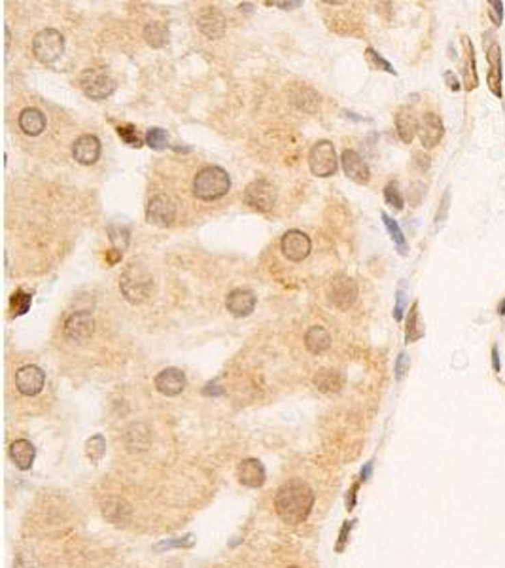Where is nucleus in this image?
<instances>
[{
    "label": "nucleus",
    "mask_w": 505,
    "mask_h": 568,
    "mask_svg": "<svg viewBox=\"0 0 505 568\" xmlns=\"http://www.w3.org/2000/svg\"><path fill=\"white\" fill-rule=\"evenodd\" d=\"M462 46H464V89L473 91L479 86V76H477V59H475V47L469 36H462Z\"/></svg>",
    "instance_id": "23"
},
{
    "label": "nucleus",
    "mask_w": 505,
    "mask_h": 568,
    "mask_svg": "<svg viewBox=\"0 0 505 568\" xmlns=\"http://www.w3.org/2000/svg\"><path fill=\"white\" fill-rule=\"evenodd\" d=\"M64 51L63 34L56 29H42L32 40V54L42 64L56 63Z\"/></svg>",
    "instance_id": "4"
},
{
    "label": "nucleus",
    "mask_w": 505,
    "mask_h": 568,
    "mask_svg": "<svg viewBox=\"0 0 505 568\" xmlns=\"http://www.w3.org/2000/svg\"><path fill=\"white\" fill-rule=\"evenodd\" d=\"M305 347L312 355H322L332 347V335L324 326H310L305 333Z\"/></svg>",
    "instance_id": "24"
},
{
    "label": "nucleus",
    "mask_w": 505,
    "mask_h": 568,
    "mask_svg": "<svg viewBox=\"0 0 505 568\" xmlns=\"http://www.w3.org/2000/svg\"><path fill=\"white\" fill-rule=\"evenodd\" d=\"M197 23L201 32L208 36L210 40L221 38L225 32V17L221 16V12L214 6H206L197 17Z\"/></svg>",
    "instance_id": "18"
},
{
    "label": "nucleus",
    "mask_w": 505,
    "mask_h": 568,
    "mask_svg": "<svg viewBox=\"0 0 505 568\" xmlns=\"http://www.w3.org/2000/svg\"><path fill=\"white\" fill-rule=\"evenodd\" d=\"M350 527H352L350 523L343 527V532H341V542L337 544V552H343V547H345V542H347V530H350Z\"/></svg>",
    "instance_id": "48"
},
{
    "label": "nucleus",
    "mask_w": 505,
    "mask_h": 568,
    "mask_svg": "<svg viewBox=\"0 0 505 568\" xmlns=\"http://www.w3.org/2000/svg\"><path fill=\"white\" fill-rule=\"evenodd\" d=\"M380 218H382V222H384V226H386L388 233H390L392 241H394L397 252L402 254V256H405V254H407V241H405V235H403L402 228H399V226H397V222H395L392 216H388L386 213L380 214Z\"/></svg>",
    "instance_id": "31"
},
{
    "label": "nucleus",
    "mask_w": 505,
    "mask_h": 568,
    "mask_svg": "<svg viewBox=\"0 0 505 568\" xmlns=\"http://www.w3.org/2000/svg\"><path fill=\"white\" fill-rule=\"evenodd\" d=\"M265 4H267V6H278V8H282V10H293V8H299V6H301V4H303V2H301V0H295V2H280V0H267Z\"/></svg>",
    "instance_id": "44"
},
{
    "label": "nucleus",
    "mask_w": 505,
    "mask_h": 568,
    "mask_svg": "<svg viewBox=\"0 0 505 568\" xmlns=\"http://www.w3.org/2000/svg\"><path fill=\"white\" fill-rule=\"evenodd\" d=\"M365 54H367V59H369V63H371L373 69H377V71H384V72H388V74H395L394 67L388 63L384 57H380L379 54L373 49V47H367V51H365Z\"/></svg>",
    "instance_id": "38"
},
{
    "label": "nucleus",
    "mask_w": 505,
    "mask_h": 568,
    "mask_svg": "<svg viewBox=\"0 0 505 568\" xmlns=\"http://www.w3.org/2000/svg\"><path fill=\"white\" fill-rule=\"evenodd\" d=\"M489 17L494 27H502L504 23V2L502 0H490L489 2Z\"/></svg>",
    "instance_id": "40"
},
{
    "label": "nucleus",
    "mask_w": 505,
    "mask_h": 568,
    "mask_svg": "<svg viewBox=\"0 0 505 568\" xmlns=\"http://www.w3.org/2000/svg\"><path fill=\"white\" fill-rule=\"evenodd\" d=\"M415 158H417V163H419L420 171H428V169H430V158H428V156H424V154H417Z\"/></svg>",
    "instance_id": "46"
},
{
    "label": "nucleus",
    "mask_w": 505,
    "mask_h": 568,
    "mask_svg": "<svg viewBox=\"0 0 505 568\" xmlns=\"http://www.w3.org/2000/svg\"><path fill=\"white\" fill-rule=\"evenodd\" d=\"M245 203L258 213H269L277 203V189L265 178L250 182L245 189Z\"/></svg>",
    "instance_id": "8"
},
{
    "label": "nucleus",
    "mask_w": 505,
    "mask_h": 568,
    "mask_svg": "<svg viewBox=\"0 0 505 568\" xmlns=\"http://www.w3.org/2000/svg\"><path fill=\"white\" fill-rule=\"evenodd\" d=\"M443 78H445V82H447V86H449L450 91H454V93H456V91H460V89H462V86H460V82H458L456 74H454V72L447 71L445 74H443Z\"/></svg>",
    "instance_id": "43"
},
{
    "label": "nucleus",
    "mask_w": 505,
    "mask_h": 568,
    "mask_svg": "<svg viewBox=\"0 0 505 568\" xmlns=\"http://www.w3.org/2000/svg\"><path fill=\"white\" fill-rule=\"evenodd\" d=\"M384 201L386 205H390L394 211H403V205H405V199L402 196V189H399V184L397 180H390L384 188Z\"/></svg>",
    "instance_id": "34"
},
{
    "label": "nucleus",
    "mask_w": 505,
    "mask_h": 568,
    "mask_svg": "<svg viewBox=\"0 0 505 568\" xmlns=\"http://www.w3.org/2000/svg\"><path fill=\"white\" fill-rule=\"evenodd\" d=\"M129 451H146L151 443V432L146 425H133L125 434Z\"/></svg>",
    "instance_id": "27"
},
{
    "label": "nucleus",
    "mask_w": 505,
    "mask_h": 568,
    "mask_svg": "<svg viewBox=\"0 0 505 568\" xmlns=\"http://www.w3.org/2000/svg\"><path fill=\"white\" fill-rule=\"evenodd\" d=\"M153 383L163 396H178L186 388V375L178 368H167L159 373Z\"/></svg>",
    "instance_id": "19"
},
{
    "label": "nucleus",
    "mask_w": 505,
    "mask_h": 568,
    "mask_svg": "<svg viewBox=\"0 0 505 568\" xmlns=\"http://www.w3.org/2000/svg\"><path fill=\"white\" fill-rule=\"evenodd\" d=\"M121 254L123 252H119V250H116V248H112L110 252H106V260H108L110 265H116V263L121 260Z\"/></svg>",
    "instance_id": "45"
},
{
    "label": "nucleus",
    "mask_w": 505,
    "mask_h": 568,
    "mask_svg": "<svg viewBox=\"0 0 505 568\" xmlns=\"http://www.w3.org/2000/svg\"><path fill=\"white\" fill-rule=\"evenodd\" d=\"M337 154L335 146L330 141H318L308 152V167L310 173L320 178H328L337 171Z\"/></svg>",
    "instance_id": "7"
},
{
    "label": "nucleus",
    "mask_w": 505,
    "mask_h": 568,
    "mask_svg": "<svg viewBox=\"0 0 505 568\" xmlns=\"http://www.w3.org/2000/svg\"><path fill=\"white\" fill-rule=\"evenodd\" d=\"M108 239H110L112 246L123 252L129 245V229L123 228V226H108Z\"/></svg>",
    "instance_id": "35"
},
{
    "label": "nucleus",
    "mask_w": 505,
    "mask_h": 568,
    "mask_svg": "<svg viewBox=\"0 0 505 568\" xmlns=\"http://www.w3.org/2000/svg\"><path fill=\"white\" fill-rule=\"evenodd\" d=\"M288 568H299V567H288Z\"/></svg>",
    "instance_id": "51"
},
{
    "label": "nucleus",
    "mask_w": 505,
    "mask_h": 568,
    "mask_svg": "<svg viewBox=\"0 0 505 568\" xmlns=\"http://www.w3.org/2000/svg\"><path fill=\"white\" fill-rule=\"evenodd\" d=\"M19 129L29 137H38L46 129V116L38 108H25L19 114Z\"/></svg>",
    "instance_id": "26"
},
{
    "label": "nucleus",
    "mask_w": 505,
    "mask_h": 568,
    "mask_svg": "<svg viewBox=\"0 0 505 568\" xmlns=\"http://www.w3.org/2000/svg\"><path fill=\"white\" fill-rule=\"evenodd\" d=\"M492 368L494 371H500V353H497V345H492Z\"/></svg>",
    "instance_id": "47"
},
{
    "label": "nucleus",
    "mask_w": 505,
    "mask_h": 568,
    "mask_svg": "<svg viewBox=\"0 0 505 568\" xmlns=\"http://www.w3.org/2000/svg\"><path fill=\"white\" fill-rule=\"evenodd\" d=\"M93 331H95V320L87 311L72 313L64 322V335L76 343H84L89 340L93 335Z\"/></svg>",
    "instance_id": "12"
},
{
    "label": "nucleus",
    "mask_w": 505,
    "mask_h": 568,
    "mask_svg": "<svg viewBox=\"0 0 505 568\" xmlns=\"http://www.w3.org/2000/svg\"><path fill=\"white\" fill-rule=\"evenodd\" d=\"M79 87L89 99L104 101L116 91V82L110 76V72L104 71V69H87L79 76Z\"/></svg>",
    "instance_id": "5"
},
{
    "label": "nucleus",
    "mask_w": 505,
    "mask_h": 568,
    "mask_svg": "<svg viewBox=\"0 0 505 568\" xmlns=\"http://www.w3.org/2000/svg\"><path fill=\"white\" fill-rule=\"evenodd\" d=\"M419 126L420 121L409 106H402L399 110L395 112V131L405 144H410L412 139L419 134Z\"/></svg>",
    "instance_id": "21"
},
{
    "label": "nucleus",
    "mask_w": 505,
    "mask_h": 568,
    "mask_svg": "<svg viewBox=\"0 0 505 568\" xmlns=\"http://www.w3.org/2000/svg\"><path fill=\"white\" fill-rule=\"evenodd\" d=\"M449 206H450V191L447 189V191H445V196H443V199H441V206H439V211H437V216H435V222H437V224H441V222L447 218Z\"/></svg>",
    "instance_id": "42"
},
{
    "label": "nucleus",
    "mask_w": 505,
    "mask_h": 568,
    "mask_svg": "<svg viewBox=\"0 0 505 568\" xmlns=\"http://www.w3.org/2000/svg\"><path fill=\"white\" fill-rule=\"evenodd\" d=\"M497 315L505 316V298L500 301V305H497Z\"/></svg>",
    "instance_id": "49"
},
{
    "label": "nucleus",
    "mask_w": 505,
    "mask_h": 568,
    "mask_svg": "<svg viewBox=\"0 0 505 568\" xmlns=\"http://www.w3.org/2000/svg\"><path fill=\"white\" fill-rule=\"evenodd\" d=\"M443 134H445L443 119L435 112H426L422 116V119H420L419 126V139L422 142V146L426 150H432V148H435L441 142Z\"/></svg>",
    "instance_id": "14"
},
{
    "label": "nucleus",
    "mask_w": 505,
    "mask_h": 568,
    "mask_svg": "<svg viewBox=\"0 0 505 568\" xmlns=\"http://www.w3.org/2000/svg\"><path fill=\"white\" fill-rule=\"evenodd\" d=\"M371 473V464H367V468L362 472V480H367V475Z\"/></svg>",
    "instance_id": "50"
},
{
    "label": "nucleus",
    "mask_w": 505,
    "mask_h": 568,
    "mask_svg": "<svg viewBox=\"0 0 505 568\" xmlns=\"http://www.w3.org/2000/svg\"><path fill=\"white\" fill-rule=\"evenodd\" d=\"M143 36L148 46L163 47L167 44V40H169V29L163 23L153 21V23H148L144 27Z\"/></svg>",
    "instance_id": "30"
},
{
    "label": "nucleus",
    "mask_w": 505,
    "mask_h": 568,
    "mask_svg": "<svg viewBox=\"0 0 505 568\" xmlns=\"http://www.w3.org/2000/svg\"><path fill=\"white\" fill-rule=\"evenodd\" d=\"M10 457L19 470H29L36 457V449L29 440H16L10 445Z\"/></svg>",
    "instance_id": "25"
},
{
    "label": "nucleus",
    "mask_w": 505,
    "mask_h": 568,
    "mask_svg": "<svg viewBox=\"0 0 505 568\" xmlns=\"http://www.w3.org/2000/svg\"><path fill=\"white\" fill-rule=\"evenodd\" d=\"M341 165H343L345 174H347L350 180H354L356 184H367L369 178H371L369 165L365 163V159H363L356 150L343 152V156H341Z\"/></svg>",
    "instance_id": "15"
},
{
    "label": "nucleus",
    "mask_w": 505,
    "mask_h": 568,
    "mask_svg": "<svg viewBox=\"0 0 505 568\" xmlns=\"http://www.w3.org/2000/svg\"><path fill=\"white\" fill-rule=\"evenodd\" d=\"M104 453H106V442H104V438L101 434L93 436V438H89L86 442V455L87 458L93 462V464H97L101 458L104 457Z\"/></svg>",
    "instance_id": "33"
},
{
    "label": "nucleus",
    "mask_w": 505,
    "mask_h": 568,
    "mask_svg": "<svg viewBox=\"0 0 505 568\" xmlns=\"http://www.w3.org/2000/svg\"><path fill=\"white\" fill-rule=\"evenodd\" d=\"M424 324L420 320V311H419V301L412 303V307L407 316V326H405V343H415L420 338H424Z\"/></svg>",
    "instance_id": "29"
},
{
    "label": "nucleus",
    "mask_w": 505,
    "mask_h": 568,
    "mask_svg": "<svg viewBox=\"0 0 505 568\" xmlns=\"http://www.w3.org/2000/svg\"><path fill=\"white\" fill-rule=\"evenodd\" d=\"M405 305H407V286L405 283L399 284L397 292H395V307H394V318L397 322L403 320V313H405Z\"/></svg>",
    "instance_id": "39"
},
{
    "label": "nucleus",
    "mask_w": 505,
    "mask_h": 568,
    "mask_svg": "<svg viewBox=\"0 0 505 568\" xmlns=\"http://www.w3.org/2000/svg\"><path fill=\"white\" fill-rule=\"evenodd\" d=\"M256 294L248 288H235L227 294V300H225V307L233 316L243 318V316L252 315V311L256 309Z\"/></svg>",
    "instance_id": "17"
},
{
    "label": "nucleus",
    "mask_w": 505,
    "mask_h": 568,
    "mask_svg": "<svg viewBox=\"0 0 505 568\" xmlns=\"http://www.w3.org/2000/svg\"><path fill=\"white\" fill-rule=\"evenodd\" d=\"M237 477L245 487L258 489V487H261L265 483V468H263V464H261L258 458H245L237 466Z\"/></svg>",
    "instance_id": "20"
},
{
    "label": "nucleus",
    "mask_w": 505,
    "mask_h": 568,
    "mask_svg": "<svg viewBox=\"0 0 505 568\" xmlns=\"http://www.w3.org/2000/svg\"><path fill=\"white\" fill-rule=\"evenodd\" d=\"M231 188V178L225 169L208 165L201 169L193 178V196L201 201H216L223 198Z\"/></svg>",
    "instance_id": "3"
},
{
    "label": "nucleus",
    "mask_w": 505,
    "mask_h": 568,
    "mask_svg": "<svg viewBox=\"0 0 505 568\" xmlns=\"http://www.w3.org/2000/svg\"><path fill=\"white\" fill-rule=\"evenodd\" d=\"M280 250L290 261H303L312 250V243L307 233H303L299 229H290L282 235L280 241Z\"/></svg>",
    "instance_id": "11"
},
{
    "label": "nucleus",
    "mask_w": 505,
    "mask_h": 568,
    "mask_svg": "<svg viewBox=\"0 0 505 568\" xmlns=\"http://www.w3.org/2000/svg\"><path fill=\"white\" fill-rule=\"evenodd\" d=\"M146 220L158 228H169L176 220V206L173 199L163 193H158L146 205Z\"/></svg>",
    "instance_id": "10"
},
{
    "label": "nucleus",
    "mask_w": 505,
    "mask_h": 568,
    "mask_svg": "<svg viewBox=\"0 0 505 568\" xmlns=\"http://www.w3.org/2000/svg\"><path fill=\"white\" fill-rule=\"evenodd\" d=\"M407 371H409V356L402 353V355L397 356V360H395V379L402 381L407 375Z\"/></svg>",
    "instance_id": "41"
},
{
    "label": "nucleus",
    "mask_w": 505,
    "mask_h": 568,
    "mask_svg": "<svg viewBox=\"0 0 505 568\" xmlns=\"http://www.w3.org/2000/svg\"><path fill=\"white\" fill-rule=\"evenodd\" d=\"M116 131L121 137V141L129 144V146H133V148H140L143 146V141H140V137H138V133H136V129L133 126H118Z\"/></svg>",
    "instance_id": "37"
},
{
    "label": "nucleus",
    "mask_w": 505,
    "mask_h": 568,
    "mask_svg": "<svg viewBox=\"0 0 505 568\" xmlns=\"http://www.w3.org/2000/svg\"><path fill=\"white\" fill-rule=\"evenodd\" d=\"M72 156L82 165H93L101 158V141L95 134H82L72 146Z\"/></svg>",
    "instance_id": "16"
},
{
    "label": "nucleus",
    "mask_w": 505,
    "mask_h": 568,
    "mask_svg": "<svg viewBox=\"0 0 505 568\" xmlns=\"http://www.w3.org/2000/svg\"><path fill=\"white\" fill-rule=\"evenodd\" d=\"M119 290L129 303L140 305L144 301L150 300L151 294L156 290L153 276L143 265L131 263L119 276Z\"/></svg>",
    "instance_id": "2"
},
{
    "label": "nucleus",
    "mask_w": 505,
    "mask_h": 568,
    "mask_svg": "<svg viewBox=\"0 0 505 568\" xmlns=\"http://www.w3.org/2000/svg\"><path fill=\"white\" fill-rule=\"evenodd\" d=\"M358 298V284L352 276L339 275L328 284V300L333 307L347 311L354 305Z\"/></svg>",
    "instance_id": "9"
},
{
    "label": "nucleus",
    "mask_w": 505,
    "mask_h": 568,
    "mask_svg": "<svg viewBox=\"0 0 505 568\" xmlns=\"http://www.w3.org/2000/svg\"><path fill=\"white\" fill-rule=\"evenodd\" d=\"M46 383V373L38 366H23L16 371V387L23 396H36Z\"/></svg>",
    "instance_id": "13"
},
{
    "label": "nucleus",
    "mask_w": 505,
    "mask_h": 568,
    "mask_svg": "<svg viewBox=\"0 0 505 568\" xmlns=\"http://www.w3.org/2000/svg\"><path fill=\"white\" fill-rule=\"evenodd\" d=\"M103 515L114 525H127L131 519V506L119 497H108L103 502Z\"/></svg>",
    "instance_id": "22"
},
{
    "label": "nucleus",
    "mask_w": 505,
    "mask_h": 568,
    "mask_svg": "<svg viewBox=\"0 0 505 568\" xmlns=\"http://www.w3.org/2000/svg\"><path fill=\"white\" fill-rule=\"evenodd\" d=\"M484 51H486V61H489V74H486V84L492 93L497 99L504 97V64H502V47L494 40L492 32H484Z\"/></svg>",
    "instance_id": "6"
},
{
    "label": "nucleus",
    "mask_w": 505,
    "mask_h": 568,
    "mask_svg": "<svg viewBox=\"0 0 505 568\" xmlns=\"http://www.w3.org/2000/svg\"><path fill=\"white\" fill-rule=\"evenodd\" d=\"M146 144L150 148H153V150H163V148L169 146V134L161 127H151V129H148V133H146Z\"/></svg>",
    "instance_id": "36"
},
{
    "label": "nucleus",
    "mask_w": 505,
    "mask_h": 568,
    "mask_svg": "<svg viewBox=\"0 0 505 568\" xmlns=\"http://www.w3.org/2000/svg\"><path fill=\"white\" fill-rule=\"evenodd\" d=\"M312 504H315V493L301 480L284 483L275 497L278 517L288 525L303 523L312 510Z\"/></svg>",
    "instance_id": "1"
},
{
    "label": "nucleus",
    "mask_w": 505,
    "mask_h": 568,
    "mask_svg": "<svg viewBox=\"0 0 505 568\" xmlns=\"http://www.w3.org/2000/svg\"><path fill=\"white\" fill-rule=\"evenodd\" d=\"M31 294L23 292V290H16V292L12 294V298H10V311H12V315L14 316H21L31 309Z\"/></svg>",
    "instance_id": "32"
},
{
    "label": "nucleus",
    "mask_w": 505,
    "mask_h": 568,
    "mask_svg": "<svg viewBox=\"0 0 505 568\" xmlns=\"http://www.w3.org/2000/svg\"><path fill=\"white\" fill-rule=\"evenodd\" d=\"M315 387L318 390H322L325 394H333V392H339L343 387V379L335 370H320L315 375Z\"/></svg>",
    "instance_id": "28"
}]
</instances>
